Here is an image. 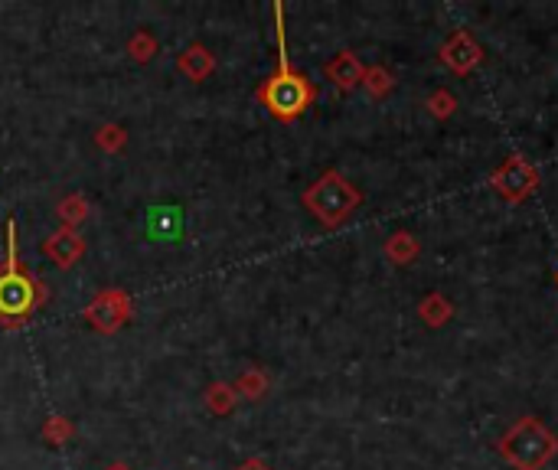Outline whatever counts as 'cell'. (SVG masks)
<instances>
[{
    "label": "cell",
    "instance_id": "18",
    "mask_svg": "<svg viewBox=\"0 0 558 470\" xmlns=\"http://www.w3.org/2000/svg\"><path fill=\"white\" fill-rule=\"evenodd\" d=\"M363 89H366V95L369 98H386V95H392V89H395V76H392V69H386V66H366V76H363Z\"/></svg>",
    "mask_w": 558,
    "mask_h": 470
},
{
    "label": "cell",
    "instance_id": "5",
    "mask_svg": "<svg viewBox=\"0 0 558 470\" xmlns=\"http://www.w3.org/2000/svg\"><path fill=\"white\" fill-rule=\"evenodd\" d=\"M487 183H490V190L500 196V200H506L510 206H519V203H526L529 196L539 190L542 177L523 154H510L500 167L490 170Z\"/></svg>",
    "mask_w": 558,
    "mask_h": 470
},
{
    "label": "cell",
    "instance_id": "12",
    "mask_svg": "<svg viewBox=\"0 0 558 470\" xmlns=\"http://www.w3.org/2000/svg\"><path fill=\"white\" fill-rule=\"evenodd\" d=\"M382 255L389 258L392 265H412L418 262V255H421V242H418V235L412 232H392L386 242H382Z\"/></svg>",
    "mask_w": 558,
    "mask_h": 470
},
{
    "label": "cell",
    "instance_id": "16",
    "mask_svg": "<svg viewBox=\"0 0 558 470\" xmlns=\"http://www.w3.org/2000/svg\"><path fill=\"white\" fill-rule=\"evenodd\" d=\"M124 49H128V56L134 59V63H151V59L160 53V40L157 36L147 30V27H141V30H134L131 36H128V43H124Z\"/></svg>",
    "mask_w": 558,
    "mask_h": 470
},
{
    "label": "cell",
    "instance_id": "21",
    "mask_svg": "<svg viewBox=\"0 0 558 470\" xmlns=\"http://www.w3.org/2000/svg\"><path fill=\"white\" fill-rule=\"evenodd\" d=\"M235 470H275V467H271L265 457H245V461L235 467Z\"/></svg>",
    "mask_w": 558,
    "mask_h": 470
},
{
    "label": "cell",
    "instance_id": "24",
    "mask_svg": "<svg viewBox=\"0 0 558 470\" xmlns=\"http://www.w3.org/2000/svg\"><path fill=\"white\" fill-rule=\"evenodd\" d=\"M555 284H558V271H555Z\"/></svg>",
    "mask_w": 558,
    "mask_h": 470
},
{
    "label": "cell",
    "instance_id": "2",
    "mask_svg": "<svg viewBox=\"0 0 558 470\" xmlns=\"http://www.w3.org/2000/svg\"><path fill=\"white\" fill-rule=\"evenodd\" d=\"M496 454L513 470H545L558 454V435L542 418L523 415L500 435Z\"/></svg>",
    "mask_w": 558,
    "mask_h": 470
},
{
    "label": "cell",
    "instance_id": "23",
    "mask_svg": "<svg viewBox=\"0 0 558 470\" xmlns=\"http://www.w3.org/2000/svg\"><path fill=\"white\" fill-rule=\"evenodd\" d=\"M0 271H4V255H0Z\"/></svg>",
    "mask_w": 558,
    "mask_h": 470
},
{
    "label": "cell",
    "instance_id": "11",
    "mask_svg": "<svg viewBox=\"0 0 558 470\" xmlns=\"http://www.w3.org/2000/svg\"><path fill=\"white\" fill-rule=\"evenodd\" d=\"M454 304L444 298L441 291H431V294H425V298H421V304H418V317H421V324L425 327H431V330H441V327H448L451 320H454Z\"/></svg>",
    "mask_w": 558,
    "mask_h": 470
},
{
    "label": "cell",
    "instance_id": "15",
    "mask_svg": "<svg viewBox=\"0 0 558 470\" xmlns=\"http://www.w3.org/2000/svg\"><path fill=\"white\" fill-rule=\"evenodd\" d=\"M56 216H59V226H62V229H79L82 222L92 216L89 196H82V193H66V196H62V200L56 203Z\"/></svg>",
    "mask_w": 558,
    "mask_h": 470
},
{
    "label": "cell",
    "instance_id": "9",
    "mask_svg": "<svg viewBox=\"0 0 558 470\" xmlns=\"http://www.w3.org/2000/svg\"><path fill=\"white\" fill-rule=\"evenodd\" d=\"M324 76L337 85L340 92H353V89L363 85L366 66L359 63V56L353 53V49H340V53L333 56L330 63H324Z\"/></svg>",
    "mask_w": 558,
    "mask_h": 470
},
{
    "label": "cell",
    "instance_id": "19",
    "mask_svg": "<svg viewBox=\"0 0 558 470\" xmlns=\"http://www.w3.org/2000/svg\"><path fill=\"white\" fill-rule=\"evenodd\" d=\"M40 438L46 444H53V448H62V444H69L76 438V425H72L66 415H49L40 428Z\"/></svg>",
    "mask_w": 558,
    "mask_h": 470
},
{
    "label": "cell",
    "instance_id": "14",
    "mask_svg": "<svg viewBox=\"0 0 558 470\" xmlns=\"http://www.w3.org/2000/svg\"><path fill=\"white\" fill-rule=\"evenodd\" d=\"M232 386H235V392H239V399L258 402V399H265V395L271 392V376L265 373L262 366H245Z\"/></svg>",
    "mask_w": 558,
    "mask_h": 470
},
{
    "label": "cell",
    "instance_id": "3",
    "mask_svg": "<svg viewBox=\"0 0 558 470\" xmlns=\"http://www.w3.org/2000/svg\"><path fill=\"white\" fill-rule=\"evenodd\" d=\"M301 203L310 216H314L324 229H340L359 206H363V193L356 183L340 170H324L301 193Z\"/></svg>",
    "mask_w": 558,
    "mask_h": 470
},
{
    "label": "cell",
    "instance_id": "4",
    "mask_svg": "<svg viewBox=\"0 0 558 470\" xmlns=\"http://www.w3.org/2000/svg\"><path fill=\"white\" fill-rule=\"evenodd\" d=\"M46 284L23 268L0 271V327L17 330L46 304Z\"/></svg>",
    "mask_w": 558,
    "mask_h": 470
},
{
    "label": "cell",
    "instance_id": "8",
    "mask_svg": "<svg viewBox=\"0 0 558 470\" xmlns=\"http://www.w3.org/2000/svg\"><path fill=\"white\" fill-rule=\"evenodd\" d=\"M43 255L49 258V262H53L56 268H62V271H69L72 265H79L82 262V255H85V249H89V245H85V239H82V232L79 229H53L43 239Z\"/></svg>",
    "mask_w": 558,
    "mask_h": 470
},
{
    "label": "cell",
    "instance_id": "6",
    "mask_svg": "<svg viewBox=\"0 0 558 470\" xmlns=\"http://www.w3.org/2000/svg\"><path fill=\"white\" fill-rule=\"evenodd\" d=\"M82 317L95 333L111 337V333H118L134 317V298L124 288H102L98 294H92L89 304H85Z\"/></svg>",
    "mask_w": 558,
    "mask_h": 470
},
{
    "label": "cell",
    "instance_id": "22",
    "mask_svg": "<svg viewBox=\"0 0 558 470\" xmlns=\"http://www.w3.org/2000/svg\"><path fill=\"white\" fill-rule=\"evenodd\" d=\"M105 470H131V464H124V461H111Z\"/></svg>",
    "mask_w": 558,
    "mask_h": 470
},
{
    "label": "cell",
    "instance_id": "17",
    "mask_svg": "<svg viewBox=\"0 0 558 470\" xmlns=\"http://www.w3.org/2000/svg\"><path fill=\"white\" fill-rule=\"evenodd\" d=\"M95 147L105 154H121L128 147V131L118 121H105V125L95 128Z\"/></svg>",
    "mask_w": 558,
    "mask_h": 470
},
{
    "label": "cell",
    "instance_id": "1",
    "mask_svg": "<svg viewBox=\"0 0 558 470\" xmlns=\"http://www.w3.org/2000/svg\"><path fill=\"white\" fill-rule=\"evenodd\" d=\"M275 33H278V66L255 89V98L275 121L291 125V121H297L317 102V85L310 82L304 72H297L291 66L288 43H284V7L281 4H275Z\"/></svg>",
    "mask_w": 558,
    "mask_h": 470
},
{
    "label": "cell",
    "instance_id": "13",
    "mask_svg": "<svg viewBox=\"0 0 558 470\" xmlns=\"http://www.w3.org/2000/svg\"><path fill=\"white\" fill-rule=\"evenodd\" d=\"M203 405L209 408V415L216 418H226L235 412V405H239V392H235L232 382H209V386L203 389Z\"/></svg>",
    "mask_w": 558,
    "mask_h": 470
},
{
    "label": "cell",
    "instance_id": "10",
    "mask_svg": "<svg viewBox=\"0 0 558 470\" xmlns=\"http://www.w3.org/2000/svg\"><path fill=\"white\" fill-rule=\"evenodd\" d=\"M177 69L183 72V79H190V82L200 85V82H206L216 72V53L209 46H203V43H190L177 56Z\"/></svg>",
    "mask_w": 558,
    "mask_h": 470
},
{
    "label": "cell",
    "instance_id": "7",
    "mask_svg": "<svg viewBox=\"0 0 558 470\" xmlns=\"http://www.w3.org/2000/svg\"><path fill=\"white\" fill-rule=\"evenodd\" d=\"M483 59H487L483 46L474 40V33L464 27L451 30L448 40L438 46V63L444 69H451L454 76H470V72L483 66Z\"/></svg>",
    "mask_w": 558,
    "mask_h": 470
},
{
    "label": "cell",
    "instance_id": "20",
    "mask_svg": "<svg viewBox=\"0 0 558 470\" xmlns=\"http://www.w3.org/2000/svg\"><path fill=\"white\" fill-rule=\"evenodd\" d=\"M425 108H428V115L431 118H438V121H448L457 115V98L451 89H434L428 98H425Z\"/></svg>",
    "mask_w": 558,
    "mask_h": 470
}]
</instances>
